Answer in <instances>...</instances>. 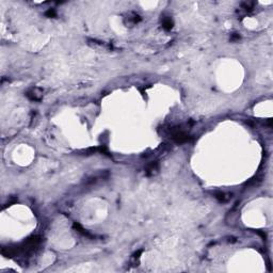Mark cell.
I'll return each mask as SVG.
<instances>
[{"label":"cell","mask_w":273,"mask_h":273,"mask_svg":"<svg viewBox=\"0 0 273 273\" xmlns=\"http://www.w3.org/2000/svg\"><path fill=\"white\" fill-rule=\"evenodd\" d=\"M140 19L141 18H140V16L138 14L129 13L128 15H127V17H126V22H127L128 25H134V24L140 22Z\"/></svg>","instance_id":"obj_2"},{"label":"cell","mask_w":273,"mask_h":273,"mask_svg":"<svg viewBox=\"0 0 273 273\" xmlns=\"http://www.w3.org/2000/svg\"><path fill=\"white\" fill-rule=\"evenodd\" d=\"M157 170H158V165H157V163H156V162H152V163L147 165L146 173H147V175H154Z\"/></svg>","instance_id":"obj_3"},{"label":"cell","mask_w":273,"mask_h":273,"mask_svg":"<svg viewBox=\"0 0 273 273\" xmlns=\"http://www.w3.org/2000/svg\"><path fill=\"white\" fill-rule=\"evenodd\" d=\"M162 25H163L164 29L169 30V29H171L173 27V22L171 20V18H164L163 22H162Z\"/></svg>","instance_id":"obj_5"},{"label":"cell","mask_w":273,"mask_h":273,"mask_svg":"<svg viewBox=\"0 0 273 273\" xmlns=\"http://www.w3.org/2000/svg\"><path fill=\"white\" fill-rule=\"evenodd\" d=\"M27 97L31 100H41L42 97H43V92L38 87H33L27 93Z\"/></svg>","instance_id":"obj_1"},{"label":"cell","mask_w":273,"mask_h":273,"mask_svg":"<svg viewBox=\"0 0 273 273\" xmlns=\"http://www.w3.org/2000/svg\"><path fill=\"white\" fill-rule=\"evenodd\" d=\"M216 197L219 201H221V202H227L230 199V194L223 193V192H219V193L216 194Z\"/></svg>","instance_id":"obj_4"},{"label":"cell","mask_w":273,"mask_h":273,"mask_svg":"<svg viewBox=\"0 0 273 273\" xmlns=\"http://www.w3.org/2000/svg\"><path fill=\"white\" fill-rule=\"evenodd\" d=\"M47 15H49V16H55V11H51V10H49V12L47 13Z\"/></svg>","instance_id":"obj_6"}]
</instances>
